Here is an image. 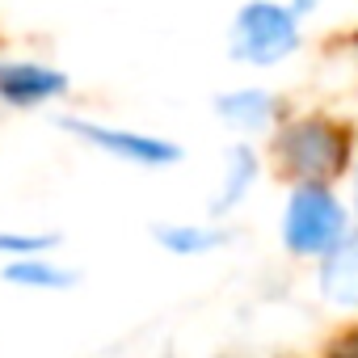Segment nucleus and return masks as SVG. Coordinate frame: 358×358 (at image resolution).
Wrapping results in <instances>:
<instances>
[{
  "instance_id": "nucleus-1",
  "label": "nucleus",
  "mask_w": 358,
  "mask_h": 358,
  "mask_svg": "<svg viewBox=\"0 0 358 358\" xmlns=\"http://www.w3.org/2000/svg\"><path fill=\"white\" fill-rule=\"evenodd\" d=\"M358 131L329 110H287L270 131V164L282 182H341L354 169Z\"/></svg>"
},
{
  "instance_id": "nucleus-2",
  "label": "nucleus",
  "mask_w": 358,
  "mask_h": 358,
  "mask_svg": "<svg viewBox=\"0 0 358 358\" xmlns=\"http://www.w3.org/2000/svg\"><path fill=\"white\" fill-rule=\"evenodd\" d=\"M308 17H299L287 0H241L228 22V59L253 72H270L291 64L303 43Z\"/></svg>"
},
{
  "instance_id": "nucleus-3",
  "label": "nucleus",
  "mask_w": 358,
  "mask_h": 358,
  "mask_svg": "<svg viewBox=\"0 0 358 358\" xmlns=\"http://www.w3.org/2000/svg\"><path fill=\"white\" fill-rule=\"evenodd\" d=\"M354 228V211L337 194L333 182H295L282 203L278 236L291 257L320 262L329 257Z\"/></svg>"
},
{
  "instance_id": "nucleus-4",
  "label": "nucleus",
  "mask_w": 358,
  "mask_h": 358,
  "mask_svg": "<svg viewBox=\"0 0 358 358\" xmlns=\"http://www.w3.org/2000/svg\"><path fill=\"white\" fill-rule=\"evenodd\" d=\"M55 127L64 135H72L76 143L118 160V164H131V169H148V173H164L173 164H182L186 148L169 139V135H156V131H139V127H118V122H101V118H85V114H59Z\"/></svg>"
},
{
  "instance_id": "nucleus-5",
  "label": "nucleus",
  "mask_w": 358,
  "mask_h": 358,
  "mask_svg": "<svg viewBox=\"0 0 358 358\" xmlns=\"http://www.w3.org/2000/svg\"><path fill=\"white\" fill-rule=\"evenodd\" d=\"M72 76L34 55H0V110H47L68 101Z\"/></svg>"
},
{
  "instance_id": "nucleus-6",
  "label": "nucleus",
  "mask_w": 358,
  "mask_h": 358,
  "mask_svg": "<svg viewBox=\"0 0 358 358\" xmlns=\"http://www.w3.org/2000/svg\"><path fill=\"white\" fill-rule=\"evenodd\" d=\"M215 118L236 131L241 139H257V135H270L282 118H287V101L282 93L266 89V85H232L224 93H215L211 101Z\"/></svg>"
},
{
  "instance_id": "nucleus-7",
  "label": "nucleus",
  "mask_w": 358,
  "mask_h": 358,
  "mask_svg": "<svg viewBox=\"0 0 358 358\" xmlns=\"http://www.w3.org/2000/svg\"><path fill=\"white\" fill-rule=\"evenodd\" d=\"M262 182V152L253 148V139H236L228 152H224V164H220V182H215V194L207 203V215L211 220H224L232 215Z\"/></svg>"
},
{
  "instance_id": "nucleus-8",
  "label": "nucleus",
  "mask_w": 358,
  "mask_h": 358,
  "mask_svg": "<svg viewBox=\"0 0 358 358\" xmlns=\"http://www.w3.org/2000/svg\"><path fill=\"white\" fill-rule=\"evenodd\" d=\"M316 287L329 303L337 308H358V224L350 228V236L329 253L320 257V274H316Z\"/></svg>"
},
{
  "instance_id": "nucleus-9",
  "label": "nucleus",
  "mask_w": 358,
  "mask_h": 358,
  "mask_svg": "<svg viewBox=\"0 0 358 358\" xmlns=\"http://www.w3.org/2000/svg\"><path fill=\"white\" fill-rule=\"evenodd\" d=\"M152 241L173 253V257H207L215 249L228 245V228L220 220L211 224H186V220H169V224H156L152 228Z\"/></svg>"
},
{
  "instance_id": "nucleus-10",
  "label": "nucleus",
  "mask_w": 358,
  "mask_h": 358,
  "mask_svg": "<svg viewBox=\"0 0 358 358\" xmlns=\"http://www.w3.org/2000/svg\"><path fill=\"white\" fill-rule=\"evenodd\" d=\"M0 278L9 287H22V291H72L76 287V270L72 266H59L51 262V253H34V257H13L0 266Z\"/></svg>"
},
{
  "instance_id": "nucleus-11",
  "label": "nucleus",
  "mask_w": 358,
  "mask_h": 358,
  "mask_svg": "<svg viewBox=\"0 0 358 358\" xmlns=\"http://www.w3.org/2000/svg\"><path fill=\"white\" fill-rule=\"evenodd\" d=\"M59 232H17V228H0V257H34V253H55Z\"/></svg>"
},
{
  "instance_id": "nucleus-12",
  "label": "nucleus",
  "mask_w": 358,
  "mask_h": 358,
  "mask_svg": "<svg viewBox=\"0 0 358 358\" xmlns=\"http://www.w3.org/2000/svg\"><path fill=\"white\" fill-rule=\"evenodd\" d=\"M287 5H291L299 17H312V13H320V5H324V0H287Z\"/></svg>"
},
{
  "instance_id": "nucleus-13",
  "label": "nucleus",
  "mask_w": 358,
  "mask_h": 358,
  "mask_svg": "<svg viewBox=\"0 0 358 358\" xmlns=\"http://www.w3.org/2000/svg\"><path fill=\"white\" fill-rule=\"evenodd\" d=\"M345 55H350V64H354V72H358V26L345 30Z\"/></svg>"
},
{
  "instance_id": "nucleus-14",
  "label": "nucleus",
  "mask_w": 358,
  "mask_h": 358,
  "mask_svg": "<svg viewBox=\"0 0 358 358\" xmlns=\"http://www.w3.org/2000/svg\"><path fill=\"white\" fill-rule=\"evenodd\" d=\"M350 203H354V224H358V160L350 169Z\"/></svg>"
}]
</instances>
